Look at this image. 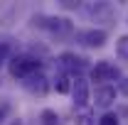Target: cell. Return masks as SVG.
<instances>
[{"label": "cell", "mask_w": 128, "mask_h": 125, "mask_svg": "<svg viewBox=\"0 0 128 125\" xmlns=\"http://www.w3.org/2000/svg\"><path fill=\"white\" fill-rule=\"evenodd\" d=\"M57 66H59L62 74L76 78V76H81V71L86 69V59L79 57V54H74V52H64V54H59V59H57Z\"/></svg>", "instance_id": "obj_4"}, {"label": "cell", "mask_w": 128, "mask_h": 125, "mask_svg": "<svg viewBox=\"0 0 128 125\" xmlns=\"http://www.w3.org/2000/svg\"><path fill=\"white\" fill-rule=\"evenodd\" d=\"M72 81L74 78L72 76H66V74H57L54 76V88H57V93H72Z\"/></svg>", "instance_id": "obj_9"}, {"label": "cell", "mask_w": 128, "mask_h": 125, "mask_svg": "<svg viewBox=\"0 0 128 125\" xmlns=\"http://www.w3.org/2000/svg\"><path fill=\"white\" fill-rule=\"evenodd\" d=\"M34 25L42 27V30H47L54 37H64V34H72L74 32L72 20L62 17V15H40V17H34Z\"/></svg>", "instance_id": "obj_2"}, {"label": "cell", "mask_w": 128, "mask_h": 125, "mask_svg": "<svg viewBox=\"0 0 128 125\" xmlns=\"http://www.w3.org/2000/svg\"><path fill=\"white\" fill-rule=\"evenodd\" d=\"M8 62H10V47H8L5 42H0V66L8 64Z\"/></svg>", "instance_id": "obj_14"}, {"label": "cell", "mask_w": 128, "mask_h": 125, "mask_svg": "<svg viewBox=\"0 0 128 125\" xmlns=\"http://www.w3.org/2000/svg\"><path fill=\"white\" fill-rule=\"evenodd\" d=\"M22 86H25L32 96H44V93L49 91V78L44 76V74H34L32 78L22 81Z\"/></svg>", "instance_id": "obj_8"}, {"label": "cell", "mask_w": 128, "mask_h": 125, "mask_svg": "<svg viewBox=\"0 0 128 125\" xmlns=\"http://www.w3.org/2000/svg\"><path fill=\"white\" fill-rule=\"evenodd\" d=\"M98 125H118V115L108 110V113H104V115H101V120H98Z\"/></svg>", "instance_id": "obj_13"}, {"label": "cell", "mask_w": 128, "mask_h": 125, "mask_svg": "<svg viewBox=\"0 0 128 125\" xmlns=\"http://www.w3.org/2000/svg\"><path fill=\"white\" fill-rule=\"evenodd\" d=\"M76 125H94V113L89 108H84L76 113Z\"/></svg>", "instance_id": "obj_12"}, {"label": "cell", "mask_w": 128, "mask_h": 125, "mask_svg": "<svg viewBox=\"0 0 128 125\" xmlns=\"http://www.w3.org/2000/svg\"><path fill=\"white\" fill-rule=\"evenodd\" d=\"M116 78H121V69L113 62L101 59V62H96V66L89 69V81H94L96 86H106V83H111Z\"/></svg>", "instance_id": "obj_3"}, {"label": "cell", "mask_w": 128, "mask_h": 125, "mask_svg": "<svg viewBox=\"0 0 128 125\" xmlns=\"http://www.w3.org/2000/svg\"><path fill=\"white\" fill-rule=\"evenodd\" d=\"M116 54H118L121 59H126V62H128V34L118 37V42H116Z\"/></svg>", "instance_id": "obj_11"}, {"label": "cell", "mask_w": 128, "mask_h": 125, "mask_svg": "<svg viewBox=\"0 0 128 125\" xmlns=\"http://www.w3.org/2000/svg\"><path fill=\"white\" fill-rule=\"evenodd\" d=\"M8 71L17 81H27L34 74H42V62L32 54H12L8 62Z\"/></svg>", "instance_id": "obj_1"}, {"label": "cell", "mask_w": 128, "mask_h": 125, "mask_svg": "<svg viewBox=\"0 0 128 125\" xmlns=\"http://www.w3.org/2000/svg\"><path fill=\"white\" fill-rule=\"evenodd\" d=\"M106 30H96V27H91V30H79L76 32V42H79L81 47H91V49H98L106 44Z\"/></svg>", "instance_id": "obj_6"}, {"label": "cell", "mask_w": 128, "mask_h": 125, "mask_svg": "<svg viewBox=\"0 0 128 125\" xmlns=\"http://www.w3.org/2000/svg\"><path fill=\"white\" fill-rule=\"evenodd\" d=\"M116 98H118V88L113 86V83H106V86H96L94 88V103L98 108H104L108 113L113 103H116Z\"/></svg>", "instance_id": "obj_7"}, {"label": "cell", "mask_w": 128, "mask_h": 125, "mask_svg": "<svg viewBox=\"0 0 128 125\" xmlns=\"http://www.w3.org/2000/svg\"><path fill=\"white\" fill-rule=\"evenodd\" d=\"M5 118H8V106H0V125L5 123Z\"/></svg>", "instance_id": "obj_15"}, {"label": "cell", "mask_w": 128, "mask_h": 125, "mask_svg": "<svg viewBox=\"0 0 128 125\" xmlns=\"http://www.w3.org/2000/svg\"><path fill=\"white\" fill-rule=\"evenodd\" d=\"M72 101L79 110H84L91 101V88H89V78L86 76H76L72 81Z\"/></svg>", "instance_id": "obj_5"}, {"label": "cell", "mask_w": 128, "mask_h": 125, "mask_svg": "<svg viewBox=\"0 0 128 125\" xmlns=\"http://www.w3.org/2000/svg\"><path fill=\"white\" fill-rule=\"evenodd\" d=\"M40 125H62L59 123V113L52 108H44L40 113Z\"/></svg>", "instance_id": "obj_10"}, {"label": "cell", "mask_w": 128, "mask_h": 125, "mask_svg": "<svg viewBox=\"0 0 128 125\" xmlns=\"http://www.w3.org/2000/svg\"><path fill=\"white\" fill-rule=\"evenodd\" d=\"M121 88H123V91L128 93V78H123V83H121Z\"/></svg>", "instance_id": "obj_16"}]
</instances>
